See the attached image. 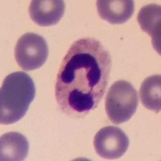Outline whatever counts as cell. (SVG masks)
<instances>
[{"mask_svg":"<svg viewBox=\"0 0 161 161\" xmlns=\"http://www.w3.org/2000/svg\"><path fill=\"white\" fill-rule=\"evenodd\" d=\"M97 10L101 19L111 24H123L131 18L135 3L132 0H97Z\"/></svg>","mask_w":161,"mask_h":161,"instance_id":"52a82bcc","label":"cell"},{"mask_svg":"<svg viewBox=\"0 0 161 161\" xmlns=\"http://www.w3.org/2000/svg\"><path fill=\"white\" fill-rule=\"evenodd\" d=\"M36 96L32 79L24 72L8 75L0 90V123L10 125L24 117Z\"/></svg>","mask_w":161,"mask_h":161,"instance_id":"7a4b0ae2","label":"cell"},{"mask_svg":"<svg viewBox=\"0 0 161 161\" xmlns=\"http://www.w3.org/2000/svg\"><path fill=\"white\" fill-rule=\"evenodd\" d=\"M161 8L157 4H149L143 7L137 16L138 23L142 31L152 38L153 48L160 54Z\"/></svg>","mask_w":161,"mask_h":161,"instance_id":"ba28073f","label":"cell"},{"mask_svg":"<svg viewBox=\"0 0 161 161\" xmlns=\"http://www.w3.org/2000/svg\"><path fill=\"white\" fill-rule=\"evenodd\" d=\"M111 57L103 44L87 37L77 40L63 59L55 86L60 109L73 119L97 108L110 79Z\"/></svg>","mask_w":161,"mask_h":161,"instance_id":"6da1fadb","label":"cell"},{"mask_svg":"<svg viewBox=\"0 0 161 161\" xmlns=\"http://www.w3.org/2000/svg\"><path fill=\"white\" fill-rule=\"evenodd\" d=\"M139 97L131 84L124 80L114 83L106 97L105 108L108 118L114 124L130 120L137 110Z\"/></svg>","mask_w":161,"mask_h":161,"instance_id":"3957f363","label":"cell"},{"mask_svg":"<svg viewBox=\"0 0 161 161\" xmlns=\"http://www.w3.org/2000/svg\"><path fill=\"white\" fill-rule=\"evenodd\" d=\"M28 150V141L22 134L9 132L0 138V159L2 161L24 160Z\"/></svg>","mask_w":161,"mask_h":161,"instance_id":"9c48e42d","label":"cell"},{"mask_svg":"<svg viewBox=\"0 0 161 161\" xmlns=\"http://www.w3.org/2000/svg\"><path fill=\"white\" fill-rule=\"evenodd\" d=\"M130 141L126 134L117 126H106L97 131L93 146L99 156L106 159H116L126 153Z\"/></svg>","mask_w":161,"mask_h":161,"instance_id":"5b68a950","label":"cell"},{"mask_svg":"<svg viewBox=\"0 0 161 161\" xmlns=\"http://www.w3.org/2000/svg\"><path fill=\"white\" fill-rule=\"evenodd\" d=\"M65 11L61 0H33L29 6V15L34 23L41 27L57 24Z\"/></svg>","mask_w":161,"mask_h":161,"instance_id":"8992f818","label":"cell"},{"mask_svg":"<svg viewBox=\"0 0 161 161\" xmlns=\"http://www.w3.org/2000/svg\"><path fill=\"white\" fill-rule=\"evenodd\" d=\"M48 57V44L42 36L28 32L19 38L15 48V58L24 71L40 69L46 62Z\"/></svg>","mask_w":161,"mask_h":161,"instance_id":"277c9868","label":"cell"},{"mask_svg":"<svg viewBox=\"0 0 161 161\" xmlns=\"http://www.w3.org/2000/svg\"><path fill=\"white\" fill-rule=\"evenodd\" d=\"M160 74L147 77L141 85L139 94L141 103L147 109L159 113L161 110Z\"/></svg>","mask_w":161,"mask_h":161,"instance_id":"30bf717a","label":"cell"}]
</instances>
